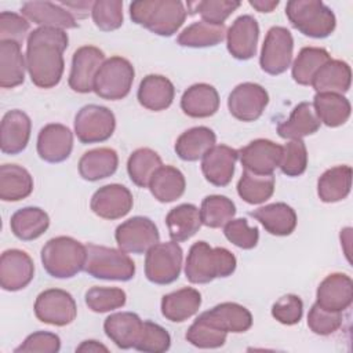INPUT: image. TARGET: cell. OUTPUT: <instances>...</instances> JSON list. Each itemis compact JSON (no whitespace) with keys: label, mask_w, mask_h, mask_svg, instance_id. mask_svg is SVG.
<instances>
[{"label":"cell","mask_w":353,"mask_h":353,"mask_svg":"<svg viewBox=\"0 0 353 353\" xmlns=\"http://www.w3.org/2000/svg\"><path fill=\"white\" fill-rule=\"evenodd\" d=\"M69 37L63 29L39 26L28 36L26 69L30 80L40 88L55 87L63 74V51Z\"/></svg>","instance_id":"6da1fadb"},{"label":"cell","mask_w":353,"mask_h":353,"mask_svg":"<svg viewBox=\"0 0 353 353\" xmlns=\"http://www.w3.org/2000/svg\"><path fill=\"white\" fill-rule=\"evenodd\" d=\"M236 256L229 250L197 241L189 250L185 274L193 284H207L214 279L230 276L236 270Z\"/></svg>","instance_id":"7a4b0ae2"},{"label":"cell","mask_w":353,"mask_h":353,"mask_svg":"<svg viewBox=\"0 0 353 353\" xmlns=\"http://www.w3.org/2000/svg\"><path fill=\"white\" fill-rule=\"evenodd\" d=\"M188 11L179 0H138L130 4L132 22L159 36H172L183 25Z\"/></svg>","instance_id":"3957f363"},{"label":"cell","mask_w":353,"mask_h":353,"mask_svg":"<svg viewBox=\"0 0 353 353\" xmlns=\"http://www.w3.org/2000/svg\"><path fill=\"white\" fill-rule=\"evenodd\" d=\"M85 245L69 236L48 240L41 248V263L55 279H70L84 269Z\"/></svg>","instance_id":"277c9868"},{"label":"cell","mask_w":353,"mask_h":353,"mask_svg":"<svg viewBox=\"0 0 353 353\" xmlns=\"http://www.w3.org/2000/svg\"><path fill=\"white\" fill-rule=\"evenodd\" d=\"M285 15L298 32L314 39L328 37L336 25L335 14L320 0H291Z\"/></svg>","instance_id":"5b68a950"},{"label":"cell","mask_w":353,"mask_h":353,"mask_svg":"<svg viewBox=\"0 0 353 353\" xmlns=\"http://www.w3.org/2000/svg\"><path fill=\"white\" fill-rule=\"evenodd\" d=\"M83 270L94 279L128 281L135 274V263L120 248L87 244Z\"/></svg>","instance_id":"8992f818"},{"label":"cell","mask_w":353,"mask_h":353,"mask_svg":"<svg viewBox=\"0 0 353 353\" xmlns=\"http://www.w3.org/2000/svg\"><path fill=\"white\" fill-rule=\"evenodd\" d=\"M134 66L123 57L105 59L94 80V92L108 101L125 98L134 83Z\"/></svg>","instance_id":"52a82bcc"},{"label":"cell","mask_w":353,"mask_h":353,"mask_svg":"<svg viewBox=\"0 0 353 353\" xmlns=\"http://www.w3.org/2000/svg\"><path fill=\"white\" fill-rule=\"evenodd\" d=\"M182 248L176 241L154 244L145 258L146 279L159 285L174 283L182 269Z\"/></svg>","instance_id":"ba28073f"},{"label":"cell","mask_w":353,"mask_h":353,"mask_svg":"<svg viewBox=\"0 0 353 353\" xmlns=\"http://www.w3.org/2000/svg\"><path fill=\"white\" fill-rule=\"evenodd\" d=\"M116 128L113 112L101 105H85L74 117V134L81 143H98L109 139Z\"/></svg>","instance_id":"9c48e42d"},{"label":"cell","mask_w":353,"mask_h":353,"mask_svg":"<svg viewBox=\"0 0 353 353\" xmlns=\"http://www.w3.org/2000/svg\"><path fill=\"white\" fill-rule=\"evenodd\" d=\"M294 51V39L291 32L284 26H273L268 30L259 63L263 72L268 74H281L284 73L292 61Z\"/></svg>","instance_id":"30bf717a"},{"label":"cell","mask_w":353,"mask_h":353,"mask_svg":"<svg viewBox=\"0 0 353 353\" xmlns=\"http://www.w3.org/2000/svg\"><path fill=\"white\" fill-rule=\"evenodd\" d=\"M114 239L127 254H146L159 243L160 234L154 222L146 216H132L117 226Z\"/></svg>","instance_id":"8fae6325"},{"label":"cell","mask_w":353,"mask_h":353,"mask_svg":"<svg viewBox=\"0 0 353 353\" xmlns=\"http://www.w3.org/2000/svg\"><path fill=\"white\" fill-rule=\"evenodd\" d=\"M33 309L40 321L57 327L70 324L77 314V306L73 296L59 288H50L40 292Z\"/></svg>","instance_id":"7c38bea8"},{"label":"cell","mask_w":353,"mask_h":353,"mask_svg":"<svg viewBox=\"0 0 353 353\" xmlns=\"http://www.w3.org/2000/svg\"><path fill=\"white\" fill-rule=\"evenodd\" d=\"M268 91L256 83H241L233 88L228 98V108L240 121L258 120L268 106Z\"/></svg>","instance_id":"4fadbf2b"},{"label":"cell","mask_w":353,"mask_h":353,"mask_svg":"<svg viewBox=\"0 0 353 353\" xmlns=\"http://www.w3.org/2000/svg\"><path fill=\"white\" fill-rule=\"evenodd\" d=\"M103 62L105 54L98 47L83 46L77 48L72 58L69 87L80 94L94 91V80Z\"/></svg>","instance_id":"5bb4252c"},{"label":"cell","mask_w":353,"mask_h":353,"mask_svg":"<svg viewBox=\"0 0 353 353\" xmlns=\"http://www.w3.org/2000/svg\"><path fill=\"white\" fill-rule=\"evenodd\" d=\"M134 204V197L128 188L110 183L99 188L91 197L90 207L95 215L103 219H119L125 216Z\"/></svg>","instance_id":"9a60e30c"},{"label":"cell","mask_w":353,"mask_h":353,"mask_svg":"<svg viewBox=\"0 0 353 353\" xmlns=\"http://www.w3.org/2000/svg\"><path fill=\"white\" fill-rule=\"evenodd\" d=\"M283 146L269 139H255L239 150L244 170L259 175H270L280 165Z\"/></svg>","instance_id":"2e32d148"},{"label":"cell","mask_w":353,"mask_h":353,"mask_svg":"<svg viewBox=\"0 0 353 353\" xmlns=\"http://www.w3.org/2000/svg\"><path fill=\"white\" fill-rule=\"evenodd\" d=\"M34 276L32 258L22 250H7L0 258V285L6 291L25 288Z\"/></svg>","instance_id":"e0dca14e"},{"label":"cell","mask_w":353,"mask_h":353,"mask_svg":"<svg viewBox=\"0 0 353 353\" xmlns=\"http://www.w3.org/2000/svg\"><path fill=\"white\" fill-rule=\"evenodd\" d=\"M73 149L72 131L58 123L44 125L37 137V153L47 163L65 161Z\"/></svg>","instance_id":"ac0fdd59"},{"label":"cell","mask_w":353,"mask_h":353,"mask_svg":"<svg viewBox=\"0 0 353 353\" xmlns=\"http://www.w3.org/2000/svg\"><path fill=\"white\" fill-rule=\"evenodd\" d=\"M239 159V150L228 145H215L201 157V171L204 178L214 186H226L230 183L234 165Z\"/></svg>","instance_id":"d6986e66"},{"label":"cell","mask_w":353,"mask_h":353,"mask_svg":"<svg viewBox=\"0 0 353 353\" xmlns=\"http://www.w3.org/2000/svg\"><path fill=\"white\" fill-rule=\"evenodd\" d=\"M259 37V25L251 15H240L226 32V46L230 55L245 61L255 55Z\"/></svg>","instance_id":"ffe728a7"},{"label":"cell","mask_w":353,"mask_h":353,"mask_svg":"<svg viewBox=\"0 0 353 353\" xmlns=\"http://www.w3.org/2000/svg\"><path fill=\"white\" fill-rule=\"evenodd\" d=\"M353 301V281L345 273L328 274L317 287L316 303L331 312L346 310Z\"/></svg>","instance_id":"44dd1931"},{"label":"cell","mask_w":353,"mask_h":353,"mask_svg":"<svg viewBox=\"0 0 353 353\" xmlns=\"http://www.w3.org/2000/svg\"><path fill=\"white\" fill-rule=\"evenodd\" d=\"M30 117L19 110H8L1 119L0 148L4 154H18L28 146L30 138Z\"/></svg>","instance_id":"7402d4cb"},{"label":"cell","mask_w":353,"mask_h":353,"mask_svg":"<svg viewBox=\"0 0 353 353\" xmlns=\"http://www.w3.org/2000/svg\"><path fill=\"white\" fill-rule=\"evenodd\" d=\"M205 323L225 332H245L252 325L250 310L234 302H223L199 316Z\"/></svg>","instance_id":"603a6c76"},{"label":"cell","mask_w":353,"mask_h":353,"mask_svg":"<svg viewBox=\"0 0 353 353\" xmlns=\"http://www.w3.org/2000/svg\"><path fill=\"white\" fill-rule=\"evenodd\" d=\"M106 336L120 349L135 347L143 330V321L137 313L119 312L108 316L103 323Z\"/></svg>","instance_id":"cb8c5ba5"},{"label":"cell","mask_w":353,"mask_h":353,"mask_svg":"<svg viewBox=\"0 0 353 353\" xmlns=\"http://www.w3.org/2000/svg\"><path fill=\"white\" fill-rule=\"evenodd\" d=\"M22 15L39 26L73 29L77 28L76 18L61 4L51 1H26L21 8Z\"/></svg>","instance_id":"d4e9b609"},{"label":"cell","mask_w":353,"mask_h":353,"mask_svg":"<svg viewBox=\"0 0 353 353\" xmlns=\"http://www.w3.org/2000/svg\"><path fill=\"white\" fill-rule=\"evenodd\" d=\"M181 108L189 117H210L215 114L219 108L218 91L207 83L193 84L183 92L181 98Z\"/></svg>","instance_id":"484cf974"},{"label":"cell","mask_w":353,"mask_h":353,"mask_svg":"<svg viewBox=\"0 0 353 353\" xmlns=\"http://www.w3.org/2000/svg\"><path fill=\"white\" fill-rule=\"evenodd\" d=\"M174 95V84L161 74H148L143 77L137 94L139 103L153 112L167 109L172 103Z\"/></svg>","instance_id":"4316f807"},{"label":"cell","mask_w":353,"mask_h":353,"mask_svg":"<svg viewBox=\"0 0 353 353\" xmlns=\"http://www.w3.org/2000/svg\"><path fill=\"white\" fill-rule=\"evenodd\" d=\"M268 233L273 236H288L295 230L296 214L285 203H273L251 212Z\"/></svg>","instance_id":"83f0119b"},{"label":"cell","mask_w":353,"mask_h":353,"mask_svg":"<svg viewBox=\"0 0 353 353\" xmlns=\"http://www.w3.org/2000/svg\"><path fill=\"white\" fill-rule=\"evenodd\" d=\"M201 305V294L192 287L170 292L161 299V314L172 321L182 323L194 316Z\"/></svg>","instance_id":"f1b7e54d"},{"label":"cell","mask_w":353,"mask_h":353,"mask_svg":"<svg viewBox=\"0 0 353 353\" xmlns=\"http://www.w3.org/2000/svg\"><path fill=\"white\" fill-rule=\"evenodd\" d=\"M321 123L310 102L298 103L290 117L277 125V134L284 139H302L314 134Z\"/></svg>","instance_id":"f546056e"},{"label":"cell","mask_w":353,"mask_h":353,"mask_svg":"<svg viewBox=\"0 0 353 353\" xmlns=\"http://www.w3.org/2000/svg\"><path fill=\"white\" fill-rule=\"evenodd\" d=\"M119 165V156L110 148H98L85 152L79 160V174L85 181H99L113 175Z\"/></svg>","instance_id":"4dcf8cb0"},{"label":"cell","mask_w":353,"mask_h":353,"mask_svg":"<svg viewBox=\"0 0 353 353\" xmlns=\"http://www.w3.org/2000/svg\"><path fill=\"white\" fill-rule=\"evenodd\" d=\"M352 83L350 66L341 59H330L324 63L312 80V87L316 92L345 94Z\"/></svg>","instance_id":"1f68e13d"},{"label":"cell","mask_w":353,"mask_h":353,"mask_svg":"<svg viewBox=\"0 0 353 353\" xmlns=\"http://www.w3.org/2000/svg\"><path fill=\"white\" fill-rule=\"evenodd\" d=\"M26 59L21 51V44L4 40L0 41V85L14 88L25 80Z\"/></svg>","instance_id":"d6a6232c"},{"label":"cell","mask_w":353,"mask_h":353,"mask_svg":"<svg viewBox=\"0 0 353 353\" xmlns=\"http://www.w3.org/2000/svg\"><path fill=\"white\" fill-rule=\"evenodd\" d=\"M215 132L204 125L193 127L182 132L175 142V153L183 161H197L212 146H215Z\"/></svg>","instance_id":"836d02e7"},{"label":"cell","mask_w":353,"mask_h":353,"mask_svg":"<svg viewBox=\"0 0 353 353\" xmlns=\"http://www.w3.org/2000/svg\"><path fill=\"white\" fill-rule=\"evenodd\" d=\"M33 192V178L29 171L18 164L0 165V199L19 201Z\"/></svg>","instance_id":"e575fe53"},{"label":"cell","mask_w":353,"mask_h":353,"mask_svg":"<svg viewBox=\"0 0 353 353\" xmlns=\"http://www.w3.org/2000/svg\"><path fill=\"white\" fill-rule=\"evenodd\" d=\"M312 105L320 123L327 127H339L350 117V102L342 94L316 92Z\"/></svg>","instance_id":"d590c367"},{"label":"cell","mask_w":353,"mask_h":353,"mask_svg":"<svg viewBox=\"0 0 353 353\" xmlns=\"http://www.w3.org/2000/svg\"><path fill=\"white\" fill-rule=\"evenodd\" d=\"M153 197L160 203L178 200L186 188L183 174L172 165H161L152 176L149 186Z\"/></svg>","instance_id":"8d00e7d4"},{"label":"cell","mask_w":353,"mask_h":353,"mask_svg":"<svg viewBox=\"0 0 353 353\" xmlns=\"http://www.w3.org/2000/svg\"><path fill=\"white\" fill-rule=\"evenodd\" d=\"M165 223L172 241H185L194 236L201 226L200 210L189 203L176 205L167 214Z\"/></svg>","instance_id":"74e56055"},{"label":"cell","mask_w":353,"mask_h":353,"mask_svg":"<svg viewBox=\"0 0 353 353\" xmlns=\"http://www.w3.org/2000/svg\"><path fill=\"white\" fill-rule=\"evenodd\" d=\"M50 226L47 212L39 207H23L15 211L10 221L11 232L23 241L40 237Z\"/></svg>","instance_id":"f35d334b"},{"label":"cell","mask_w":353,"mask_h":353,"mask_svg":"<svg viewBox=\"0 0 353 353\" xmlns=\"http://www.w3.org/2000/svg\"><path fill=\"white\" fill-rule=\"evenodd\" d=\"M352 188V168L336 165L321 174L317 181V194L324 203H336L347 197Z\"/></svg>","instance_id":"ab89813d"},{"label":"cell","mask_w":353,"mask_h":353,"mask_svg":"<svg viewBox=\"0 0 353 353\" xmlns=\"http://www.w3.org/2000/svg\"><path fill=\"white\" fill-rule=\"evenodd\" d=\"M226 37L225 23L216 25L199 21L185 28L178 36V44L182 47L203 48L219 44Z\"/></svg>","instance_id":"60d3db41"},{"label":"cell","mask_w":353,"mask_h":353,"mask_svg":"<svg viewBox=\"0 0 353 353\" xmlns=\"http://www.w3.org/2000/svg\"><path fill=\"white\" fill-rule=\"evenodd\" d=\"M163 165L161 157L149 148H141L131 153L127 161L130 179L139 188H148L153 174Z\"/></svg>","instance_id":"b9f144b4"},{"label":"cell","mask_w":353,"mask_h":353,"mask_svg":"<svg viewBox=\"0 0 353 353\" xmlns=\"http://www.w3.org/2000/svg\"><path fill=\"white\" fill-rule=\"evenodd\" d=\"M331 59L321 47H303L292 63V79L301 85H310L317 70Z\"/></svg>","instance_id":"7bdbcfd3"},{"label":"cell","mask_w":353,"mask_h":353,"mask_svg":"<svg viewBox=\"0 0 353 353\" xmlns=\"http://www.w3.org/2000/svg\"><path fill=\"white\" fill-rule=\"evenodd\" d=\"M274 192V176L259 175L244 170L237 183L239 196L248 204H261L272 197Z\"/></svg>","instance_id":"ee69618b"},{"label":"cell","mask_w":353,"mask_h":353,"mask_svg":"<svg viewBox=\"0 0 353 353\" xmlns=\"http://www.w3.org/2000/svg\"><path fill=\"white\" fill-rule=\"evenodd\" d=\"M234 214H236V205L226 196L211 194L201 201V207H200L201 223L208 228L216 229V228L225 226L229 221L233 219Z\"/></svg>","instance_id":"f6af8a7d"},{"label":"cell","mask_w":353,"mask_h":353,"mask_svg":"<svg viewBox=\"0 0 353 353\" xmlns=\"http://www.w3.org/2000/svg\"><path fill=\"white\" fill-rule=\"evenodd\" d=\"M127 295L117 287H92L85 292V305L95 313H105L124 306Z\"/></svg>","instance_id":"bcb514c9"},{"label":"cell","mask_w":353,"mask_h":353,"mask_svg":"<svg viewBox=\"0 0 353 353\" xmlns=\"http://www.w3.org/2000/svg\"><path fill=\"white\" fill-rule=\"evenodd\" d=\"M240 6L241 3L234 0H203L188 3L190 14L199 12L203 21L216 25L223 23Z\"/></svg>","instance_id":"7dc6e473"},{"label":"cell","mask_w":353,"mask_h":353,"mask_svg":"<svg viewBox=\"0 0 353 353\" xmlns=\"http://www.w3.org/2000/svg\"><path fill=\"white\" fill-rule=\"evenodd\" d=\"M228 332L215 328L197 317L186 332V341L200 349H215L221 347L226 342Z\"/></svg>","instance_id":"c3c4849f"},{"label":"cell","mask_w":353,"mask_h":353,"mask_svg":"<svg viewBox=\"0 0 353 353\" xmlns=\"http://www.w3.org/2000/svg\"><path fill=\"white\" fill-rule=\"evenodd\" d=\"M91 15L95 26L103 32H112L123 25V1L97 0L92 4Z\"/></svg>","instance_id":"681fc988"},{"label":"cell","mask_w":353,"mask_h":353,"mask_svg":"<svg viewBox=\"0 0 353 353\" xmlns=\"http://www.w3.org/2000/svg\"><path fill=\"white\" fill-rule=\"evenodd\" d=\"M280 170L287 176H299L307 167V150L302 139H291L283 146Z\"/></svg>","instance_id":"f907efd6"},{"label":"cell","mask_w":353,"mask_h":353,"mask_svg":"<svg viewBox=\"0 0 353 353\" xmlns=\"http://www.w3.org/2000/svg\"><path fill=\"white\" fill-rule=\"evenodd\" d=\"M171 346V336L161 325L153 321H143V330L137 342L135 347L139 352L161 353L168 350Z\"/></svg>","instance_id":"816d5d0a"},{"label":"cell","mask_w":353,"mask_h":353,"mask_svg":"<svg viewBox=\"0 0 353 353\" xmlns=\"http://www.w3.org/2000/svg\"><path fill=\"white\" fill-rule=\"evenodd\" d=\"M223 234L233 245L243 250L254 248L259 240L258 228L250 226L244 218L229 221L223 226Z\"/></svg>","instance_id":"f5cc1de1"},{"label":"cell","mask_w":353,"mask_h":353,"mask_svg":"<svg viewBox=\"0 0 353 353\" xmlns=\"http://www.w3.org/2000/svg\"><path fill=\"white\" fill-rule=\"evenodd\" d=\"M342 325L341 312H331L314 303L307 313V327L317 335H331Z\"/></svg>","instance_id":"db71d44e"},{"label":"cell","mask_w":353,"mask_h":353,"mask_svg":"<svg viewBox=\"0 0 353 353\" xmlns=\"http://www.w3.org/2000/svg\"><path fill=\"white\" fill-rule=\"evenodd\" d=\"M303 314L302 299L295 294H287L279 298L272 306V316L281 324L292 325L301 321Z\"/></svg>","instance_id":"11a10c76"},{"label":"cell","mask_w":353,"mask_h":353,"mask_svg":"<svg viewBox=\"0 0 353 353\" xmlns=\"http://www.w3.org/2000/svg\"><path fill=\"white\" fill-rule=\"evenodd\" d=\"M28 32L29 22L25 17L11 11H3L0 14V41L11 40L22 44Z\"/></svg>","instance_id":"9f6ffc18"},{"label":"cell","mask_w":353,"mask_h":353,"mask_svg":"<svg viewBox=\"0 0 353 353\" xmlns=\"http://www.w3.org/2000/svg\"><path fill=\"white\" fill-rule=\"evenodd\" d=\"M61 349V339L57 334L47 331H37L26 336V339L15 349V353L40 352V353H57Z\"/></svg>","instance_id":"6f0895ef"},{"label":"cell","mask_w":353,"mask_h":353,"mask_svg":"<svg viewBox=\"0 0 353 353\" xmlns=\"http://www.w3.org/2000/svg\"><path fill=\"white\" fill-rule=\"evenodd\" d=\"M65 7L74 18H85L92 8L94 1H62L59 3Z\"/></svg>","instance_id":"680465c9"},{"label":"cell","mask_w":353,"mask_h":353,"mask_svg":"<svg viewBox=\"0 0 353 353\" xmlns=\"http://www.w3.org/2000/svg\"><path fill=\"white\" fill-rule=\"evenodd\" d=\"M250 6L259 12H272L279 6V0H250Z\"/></svg>","instance_id":"91938a15"},{"label":"cell","mask_w":353,"mask_h":353,"mask_svg":"<svg viewBox=\"0 0 353 353\" xmlns=\"http://www.w3.org/2000/svg\"><path fill=\"white\" fill-rule=\"evenodd\" d=\"M76 352H108V347L102 343H99L98 341H84L81 342L77 347Z\"/></svg>","instance_id":"94428289"}]
</instances>
